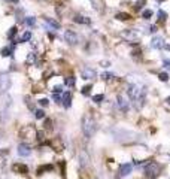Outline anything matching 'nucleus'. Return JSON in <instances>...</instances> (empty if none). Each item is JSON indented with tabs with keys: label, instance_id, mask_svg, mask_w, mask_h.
Returning a JSON list of instances; mask_svg holds the SVG:
<instances>
[{
	"label": "nucleus",
	"instance_id": "37998d69",
	"mask_svg": "<svg viewBox=\"0 0 170 179\" xmlns=\"http://www.w3.org/2000/svg\"><path fill=\"white\" fill-rule=\"evenodd\" d=\"M157 2H161V0H157Z\"/></svg>",
	"mask_w": 170,
	"mask_h": 179
},
{
	"label": "nucleus",
	"instance_id": "72a5a7b5",
	"mask_svg": "<svg viewBox=\"0 0 170 179\" xmlns=\"http://www.w3.org/2000/svg\"><path fill=\"white\" fill-rule=\"evenodd\" d=\"M39 105H40L42 107H46L48 105H49V100H48V99H40V100H39Z\"/></svg>",
	"mask_w": 170,
	"mask_h": 179
},
{
	"label": "nucleus",
	"instance_id": "5701e85b",
	"mask_svg": "<svg viewBox=\"0 0 170 179\" xmlns=\"http://www.w3.org/2000/svg\"><path fill=\"white\" fill-rule=\"evenodd\" d=\"M34 117H36V120H43L45 118V112L42 109H36L34 110Z\"/></svg>",
	"mask_w": 170,
	"mask_h": 179
},
{
	"label": "nucleus",
	"instance_id": "f3484780",
	"mask_svg": "<svg viewBox=\"0 0 170 179\" xmlns=\"http://www.w3.org/2000/svg\"><path fill=\"white\" fill-rule=\"evenodd\" d=\"M45 22H46V24L49 26L51 29H54V30H58V29H60V22L55 21V19H52V18H45Z\"/></svg>",
	"mask_w": 170,
	"mask_h": 179
},
{
	"label": "nucleus",
	"instance_id": "9d476101",
	"mask_svg": "<svg viewBox=\"0 0 170 179\" xmlns=\"http://www.w3.org/2000/svg\"><path fill=\"white\" fill-rule=\"evenodd\" d=\"M116 105H118V107L123 110V112H127V110H128V100H127L124 96L119 94V96L116 97Z\"/></svg>",
	"mask_w": 170,
	"mask_h": 179
},
{
	"label": "nucleus",
	"instance_id": "a19ab883",
	"mask_svg": "<svg viewBox=\"0 0 170 179\" xmlns=\"http://www.w3.org/2000/svg\"><path fill=\"white\" fill-rule=\"evenodd\" d=\"M11 2H12V3H15V5H18V2H19V0H11Z\"/></svg>",
	"mask_w": 170,
	"mask_h": 179
},
{
	"label": "nucleus",
	"instance_id": "a211bd4d",
	"mask_svg": "<svg viewBox=\"0 0 170 179\" xmlns=\"http://www.w3.org/2000/svg\"><path fill=\"white\" fill-rule=\"evenodd\" d=\"M14 170L16 172V173H27L29 172V167L26 166V164H14Z\"/></svg>",
	"mask_w": 170,
	"mask_h": 179
},
{
	"label": "nucleus",
	"instance_id": "f03ea898",
	"mask_svg": "<svg viewBox=\"0 0 170 179\" xmlns=\"http://www.w3.org/2000/svg\"><path fill=\"white\" fill-rule=\"evenodd\" d=\"M12 106H14L12 97L8 93H3L2 99H0V121H8L9 120Z\"/></svg>",
	"mask_w": 170,
	"mask_h": 179
},
{
	"label": "nucleus",
	"instance_id": "7ed1b4c3",
	"mask_svg": "<svg viewBox=\"0 0 170 179\" xmlns=\"http://www.w3.org/2000/svg\"><path fill=\"white\" fill-rule=\"evenodd\" d=\"M97 130V125H95V121L93 120L91 115H84L82 118V133L85 137H93V134L95 133Z\"/></svg>",
	"mask_w": 170,
	"mask_h": 179
},
{
	"label": "nucleus",
	"instance_id": "2eb2a0df",
	"mask_svg": "<svg viewBox=\"0 0 170 179\" xmlns=\"http://www.w3.org/2000/svg\"><path fill=\"white\" fill-rule=\"evenodd\" d=\"M88 163H90V155L87 154V151H81V154H79V164L82 167H85Z\"/></svg>",
	"mask_w": 170,
	"mask_h": 179
},
{
	"label": "nucleus",
	"instance_id": "a878e982",
	"mask_svg": "<svg viewBox=\"0 0 170 179\" xmlns=\"http://www.w3.org/2000/svg\"><path fill=\"white\" fill-rule=\"evenodd\" d=\"M103 100H105V96L103 94H97V96L93 97V102H95V103H102Z\"/></svg>",
	"mask_w": 170,
	"mask_h": 179
},
{
	"label": "nucleus",
	"instance_id": "bb28decb",
	"mask_svg": "<svg viewBox=\"0 0 170 179\" xmlns=\"http://www.w3.org/2000/svg\"><path fill=\"white\" fill-rule=\"evenodd\" d=\"M166 18H167V14H166L164 11H160V12H158V21H160V22H164Z\"/></svg>",
	"mask_w": 170,
	"mask_h": 179
},
{
	"label": "nucleus",
	"instance_id": "423d86ee",
	"mask_svg": "<svg viewBox=\"0 0 170 179\" xmlns=\"http://www.w3.org/2000/svg\"><path fill=\"white\" fill-rule=\"evenodd\" d=\"M16 154L19 155V157H22V158H26V157H30L32 155V146L29 145V143H19L18 146H16Z\"/></svg>",
	"mask_w": 170,
	"mask_h": 179
},
{
	"label": "nucleus",
	"instance_id": "cd10ccee",
	"mask_svg": "<svg viewBox=\"0 0 170 179\" xmlns=\"http://www.w3.org/2000/svg\"><path fill=\"white\" fill-rule=\"evenodd\" d=\"M61 96H63V93H61V94H60V93H52L54 102H55V103H61Z\"/></svg>",
	"mask_w": 170,
	"mask_h": 179
},
{
	"label": "nucleus",
	"instance_id": "6e6552de",
	"mask_svg": "<svg viewBox=\"0 0 170 179\" xmlns=\"http://www.w3.org/2000/svg\"><path fill=\"white\" fill-rule=\"evenodd\" d=\"M63 37H64V40H66L69 45H76V43L79 42V37H78V34H76L73 30H66L64 34H63Z\"/></svg>",
	"mask_w": 170,
	"mask_h": 179
},
{
	"label": "nucleus",
	"instance_id": "4be33fe9",
	"mask_svg": "<svg viewBox=\"0 0 170 179\" xmlns=\"http://www.w3.org/2000/svg\"><path fill=\"white\" fill-rule=\"evenodd\" d=\"M30 39H32V32H30V30H27L26 33H24V34L21 36V39H19V42H22V43H24V42H29Z\"/></svg>",
	"mask_w": 170,
	"mask_h": 179
},
{
	"label": "nucleus",
	"instance_id": "473e14b6",
	"mask_svg": "<svg viewBox=\"0 0 170 179\" xmlns=\"http://www.w3.org/2000/svg\"><path fill=\"white\" fill-rule=\"evenodd\" d=\"M158 79H160V81H163V82H167V81H169V75L163 72V73H160V75H158Z\"/></svg>",
	"mask_w": 170,
	"mask_h": 179
},
{
	"label": "nucleus",
	"instance_id": "412c9836",
	"mask_svg": "<svg viewBox=\"0 0 170 179\" xmlns=\"http://www.w3.org/2000/svg\"><path fill=\"white\" fill-rule=\"evenodd\" d=\"M24 22H26V26H29V27H34V24H36V18H34V16H26Z\"/></svg>",
	"mask_w": 170,
	"mask_h": 179
},
{
	"label": "nucleus",
	"instance_id": "e433bc0d",
	"mask_svg": "<svg viewBox=\"0 0 170 179\" xmlns=\"http://www.w3.org/2000/svg\"><path fill=\"white\" fill-rule=\"evenodd\" d=\"M163 64H164V67H166L167 70H170V60H164Z\"/></svg>",
	"mask_w": 170,
	"mask_h": 179
},
{
	"label": "nucleus",
	"instance_id": "c85d7f7f",
	"mask_svg": "<svg viewBox=\"0 0 170 179\" xmlns=\"http://www.w3.org/2000/svg\"><path fill=\"white\" fill-rule=\"evenodd\" d=\"M34 60H36V54H34V52H30V54L27 55V63L32 64V63H34Z\"/></svg>",
	"mask_w": 170,
	"mask_h": 179
},
{
	"label": "nucleus",
	"instance_id": "f257e3e1",
	"mask_svg": "<svg viewBox=\"0 0 170 179\" xmlns=\"http://www.w3.org/2000/svg\"><path fill=\"white\" fill-rule=\"evenodd\" d=\"M127 94H128V99L131 100V103L134 105L136 110H140L143 106V102H145V94H146L145 90L136 84H130L127 87Z\"/></svg>",
	"mask_w": 170,
	"mask_h": 179
},
{
	"label": "nucleus",
	"instance_id": "58836bf2",
	"mask_svg": "<svg viewBox=\"0 0 170 179\" xmlns=\"http://www.w3.org/2000/svg\"><path fill=\"white\" fill-rule=\"evenodd\" d=\"M102 64H103V67H108V66H109V63H108V61H103Z\"/></svg>",
	"mask_w": 170,
	"mask_h": 179
},
{
	"label": "nucleus",
	"instance_id": "6ab92c4d",
	"mask_svg": "<svg viewBox=\"0 0 170 179\" xmlns=\"http://www.w3.org/2000/svg\"><path fill=\"white\" fill-rule=\"evenodd\" d=\"M115 18L119 19V21H127V19H130L131 16H130V14H127V12H119V14H116Z\"/></svg>",
	"mask_w": 170,
	"mask_h": 179
},
{
	"label": "nucleus",
	"instance_id": "2f4dec72",
	"mask_svg": "<svg viewBox=\"0 0 170 179\" xmlns=\"http://www.w3.org/2000/svg\"><path fill=\"white\" fill-rule=\"evenodd\" d=\"M91 88H93V85H85V87L82 88V94H84V96H88L90 91H91Z\"/></svg>",
	"mask_w": 170,
	"mask_h": 179
},
{
	"label": "nucleus",
	"instance_id": "ea45409f",
	"mask_svg": "<svg viewBox=\"0 0 170 179\" xmlns=\"http://www.w3.org/2000/svg\"><path fill=\"white\" fill-rule=\"evenodd\" d=\"M164 48H166L167 51H170V45H166V43H164Z\"/></svg>",
	"mask_w": 170,
	"mask_h": 179
},
{
	"label": "nucleus",
	"instance_id": "4c0bfd02",
	"mask_svg": "<svg viewBox=\"0 0 170 179\" xmlns=\"http://www.w3.org/2000/svg\"><path fill=\"white\" fill-rule=\"evenodd\" d=\"M149 32H151V33H155V32H157V26H151V27H149Z\"/></svg>",
	"mask_w": 170,
	"mask_h": 179
},
{
	"label": "nucleus",
	"instance_id": "393cba45",
	"mask_svg": "<svg viewBox=\"0 0 170 179\" xmlns=\"http://www.w3.org/2000/svg\"><path fill=\"white\" fill-rule=\"evenodd\" d=\"M16 30H18L16 27H11V29H9V32H8V34H6V36H8V39H12V37L16 34Z\"/></svg>",
	"mask_w": 170,
	"mask_h": 179
},
{
	"label": "nucleus",
	"instance_id": "c9c22d12",
	"mask_svg": "<svg viewBox=\"0 0 170 179\" xmlns=\"http://www.w3.org/2000/svg\"><path fill=\"white\" fill-rule=\"evenodd\" d=\"M52 93H60V94H61V93H63V87H61V85H55V87L52 88Z\"/></svg>",
	"mask_w": 170,
	"mask_h": 179
},
{
	"label": "nucleus",
	"instance_id": "0eeeda50",
	"mask_svg": "<svg viewBox=\"0 0 170 179\" xmlns=\"http://www.w3.org/2000/svg\"><path fill=\"white\" fill-rule=\"evenodd\" d=\"M121 36H123L126 40H128V42H131V43H137V40H139V33L136 32V30H124L123 33H121Z\"/></svg>",
	"mask_w": 170,
	"mask_h": 179
},
{
	"label": "nucleus",
	"instance_id": "39448f33",
	"mask_svg": "<svg viewBox=\"0 0 170 179\" xmlns=\"http://www.w3.org/2000/svg\"><path fill=\"white\" fill-rule=\"evenodd\" d=\"M11 76L5 72H0V93H6L8 90L11 88Z\"/></svg>",
	"mask_w": 170,
	"mask_h": 179
},
{
	"label": "nucleus",
	"instance_id": "7c9ffc66",
	"mask_svg": "<svg viewBox=\"0 0 170 179\" xmlns=\"http://www.w3.org/2000/svg\"><path fill=\"white\" fill-rule=\"evenodd\" d=\"M142 16H143L145 19H149V18L152 16V11H149V9H146V11H143V14H142Z\"/></svg>",
	"mask_w": 170,
	"mask_h": 179
},
{
	"label": "nucleus",
	"instance_id": "9b49d317",
	"mask_svg": "<svg viewBox=\"0 0 170 179\" xmlns=\"http://www.w3.org/2000/svg\"><path fill=\"white\" fill-rule=\"evenodd\" d=\"M163 47H164V39H163L161 36L152 37V40H151V48H154V49H161Z\"/></svg>",
	"mask_w": 170,
	"mask_h": 179
},
{
	"label": "nucleus",
	"instance_id": "aec40b11",
	"mask_svg": "<svg viewBox=\"0 0 170 179\" xmlns=\"http://www.w3.org/2000/svg\"><path fill=\"white\" fill-rule=\"evenodd\" d=\"M75 84H76V81H75V78H73V76H69V78H66V79H64V85H67L69 88H73V87H75Z\"/></svg>",
	"mask_w": 170,
	"mask_h": 179
},
{
	"label": "nucleus",
	"instance_id": "1a4fd4ad",
	"mask_svg": "<svg viewBox=\"0 0 170 179\" xmlns=\"http://www.w3.org/2000/svg\"><path fill=\"white\" fill-rule=\"evenodd\" d=\"M95 70L94 69H91V67H84V69L81 70V76H82V79H94L95 78Z\"/></svg>",
	"mask_w": 170,
	"mask_h": 179
},
{
	"label": "nucleus",
	"instance_id": "b1692460",
	"mask_svg": "<svg viewBox=\"0 0 170 179\" xmlns=\"http://www.w3.org/2000/svg\"><path fill=\"white\" fill-rule=\"evenodd\" d=\"M45 170H52V166H51V164H48V166H42V167H39V169H37V175H42Z\"/></svg>",
	"mask_w": 170,
	"mask_h": 179
},
{
	"label": "nucleus",
	"instance_id": "c756f323",
	"mask_svg": "<svg viewBox=\"0 0 170 179\" xmlns=\"http://www.w3.org/2000/svg\"><path fill=\"white\" fill-rule=\"evenodd\" d=\"M145 3H146V0H139V2L136 3V6H134V9H136V11L142 9V8L145 6Z\"/></svg>",
	"mask_w": 170,
	"mask_h": 179
},
{
	"label": "nucleus",
	"instance_id": "dca6fc26",
	"mask_svg": "<svg viewBox=\"0 0 170 179\" xmlns=\"http://www.w3.org/2000/svg\"><path fill=\"white\" fill-rule=\"evenodd\" d=\"M73 21L78 22V24H85V26L91 24V19H90L88 16H84V15H76V16L73 18Z\"/></svg>",
	"mask_w": 170,
	"mask_h": 179
},
{
	"label": "nucleus",
	"instance_id": "ddd939ff",
	"mask_svg": "<svg viewBox=\"0 0 170 179\" xmlns=\"http://www.w3.org/2000/svg\"><path fill=\"white\" fill-rule=\"evenodd\" d=\"M61 105L66 109H69L72 106V94H70V91H64L63 93V96H61Z\"/></svg>",
	"mask_w": 170,
	"mask_h": 179
},
{
	"label": "nucleus",
	"instance_id": "f8f14e48",
	"mask_svg": "<svg viewBox=\"0 0 170 179\" xmlns=\"http://www.w3.org/2000/svg\"><path fill=\"white\" fill-rule=\"evenodd\" d=\"M131 170H133V166L130 164V163H124V164H121L119 166V176H128L130 173H131Z\"/></svg>",
	"mask_w": 170,
	"mask_h": 179
},
{
	"label": "nucleus",
	"instance_id": "79ce46f5",
	"mask_svg": "<svg viewBox=\"0 0 170 179\" xmlns=\"http://www.w3.org/2000/svg\"><path fill=\"white\" fill-rule=\"evenodd\" d=\"M166 102H167V103H169V105H170V96H169V97H167V99H166Z\"/></svg>",
	"mask_w": 170,
	"mask_h": 179
},
{
	"label": "nucleus",
	"instance_id": "f704fd0d",
	"mask_svg": "<svg viewBox=\"0 0 170 179\" xmlns=\"http://www.w3.org/2000/svg\"><path fill=\"white\" fill-rule=\"evenodd\" d=\"M112 78H113L112 73H103V75H102V79H103V81H110Z\"/></svg>",
	"mask_w": 170,
	"mask_h": 179
},
{
	"label": "nucleus",
	"instance_id": "4468645a",
	"mask_svg": "<svg viewBox=\"0 0 170 179\" xmlns=\"http://www.w3.org/2000/svg\"><path fill=\"white\" fill-rule=\"evenodd\" d=\"M15 45H16V42H14L11 47H5V48H2V51H0V55H2V57H11V55L14 54Z\"/></svg>",
	"mask_w": 170,
	"mask_h": 179
},
{
	"label": "nucleus",
	"instance_id": "20e7f679",
	"mask_svg": "<svg viewBox=\"0 0 170 179\" xmlns=\"http://www.w3.org/2000/svg\"><path fill=\"white\" fill-rule=\"evenodd\" d=\"M160 170H161V166L157 161H152V163L146 164V167H145V175H146L148 179H155L160 175Z\"/></svg>",
	"mask_w": 170,
	"mask_h": 179
}]
</instances>
